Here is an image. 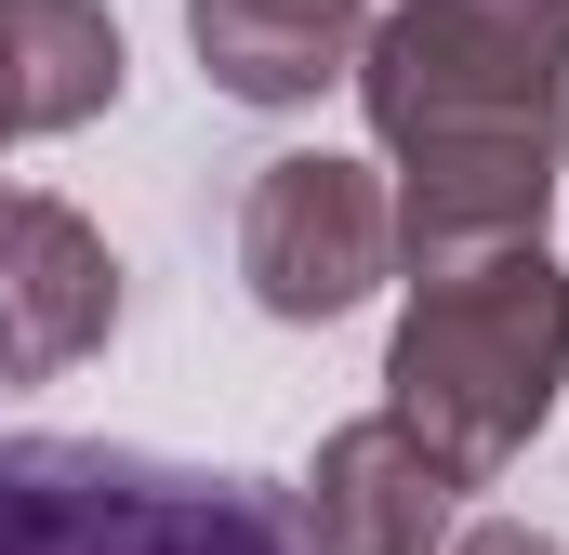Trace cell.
Listing matches in <instances>:
<instances>
[{"instance_id": "1", "label": "cell", "mask_w": 569, "mask_h": 555, "mask_svg": "<svg viewBox=\"0 0 569 555\" xmlns=\"http://www.w3.org/2000/svg\"><path fill=\"white\" fill-rule=\"evenodd\" d=\"M371 133L398 145V252L411 278L543 239L569 120V0H411L358 53Z\"/></svg>"}, {"instance_id": "2", "label": "cell", "mask_w": 569, "mask_h": 555, "mask_svg": "<svg viewBox=\"0 0 569 555\" xmlns=\"http://www.w3.org/2000/svg\"><path fill=\"white\" fill-rule=\"evenodd\" d=\"M557 384H569V278L543 265V239H503V252H463V265L411 278V317H398V357H385V411L463 490L503 476L543 436Z\"/></svg>"}, {"instance_id": "3", "label": "cell", "mask_w": 569, "mask_h": 555, "mask_svg": "<svg viewBox=\"0 0 569 555\" xmlns=\"http://www.w3.org/2000/svg\"><path fill=\"white\" fill-rule=\"evenodd\" d=\"M0 555H305V516L266 476L107 436H0Z\"/></svg>"}, {"instance_id": "4", "label": "cell", "mask_w": 569, "mask_h": 555, "mask_svg": "<svg viewBox=\"0 0 569 555\" xmlns=\"http://www.w3.org/2000/svg\"><path fill=\"white\" fill-rule=\"evenodd\" d=\"M398 252V199L358 159H266L252 212H239V278L266 317H345Z\"/></svg>"}, {"instance_id": "5", "label": "cell", "mask_w": 569, "mask_h": 555, "mask_svg": "<svg viewBox=\"0 0 569 555\" xmlns=\"http://www.w3.org/2000/svg\"><path fill=\"white\" fill-rule=\"evenodd\" d=\"M107 331H120V265H107V239H93L67 199L0 185V371H13V384H53V371H80Z\"/></svg>"}, {"instance_id": "6", "label": "cell", "mask_w": 569, "mask_h": 555, "mask_svg": "<svg viewBox=\"0 0 569 555\" xmlns=\"http://www.w3.org/2000/svg\"><path fill=\"white\" fill-rule=\"evenodd\" d=\"M450 503H463V476L398 411H371V423H345L318 450V476H305L291 516H305V555H437L450 543Z\"/></svg>"}, {"instance_id": "7", "label": "cell", "mask_w": 569, "mask_h": 555, "mask_svg": "<svg viewBox=\"0 0 569 555\" xmlns=\"http://www.w3.org/2000/svg\"><path fill=\"white\" fill-rule=\"evenodd\" d=\"M186 40H199L212 93H239V107H318L371 53V13L358 0H186Z\"/></svg>"}, {"instance_id": "8", "label": "cell", "mask_w": 569, "mask_h": 555, "mask_svg": "<svg viewBox=\"0 0 569 555\" xmlns=\"http://www.w3.org/2000/svg\"><path fill=\"white\" fill-rule=\"evenodd\" d=\"M120 107V27L93 0H0V133H67Z\"/></svg>"}, {"instance_id": "9", "label": "cell", "mask_w": 569, "mask_h": 555, "mask_svg": "<svg viewBox=\"0 0 569 555\" xmlns=\"http://www.w3.org/2000/svg\"><path fill=\"white\" fill-rule=\"evenodd\" d=\"M450 555H557V543H543V529H517V516H490V529H463Z\"/></svg>"}, {"instance_id": "10", "label": "cell", "mask_w": 569, "mask_h": 555, "mask_svg": "<svg viewBox=\"0 0 569 555\" xmlns=\"http://www.w3.org/2000/svg\"><path fill=\"white\" fill-rule=\"evenodd\" d=\"M0 145H13V133H0Z\"/></svg>"}]
</instances>
